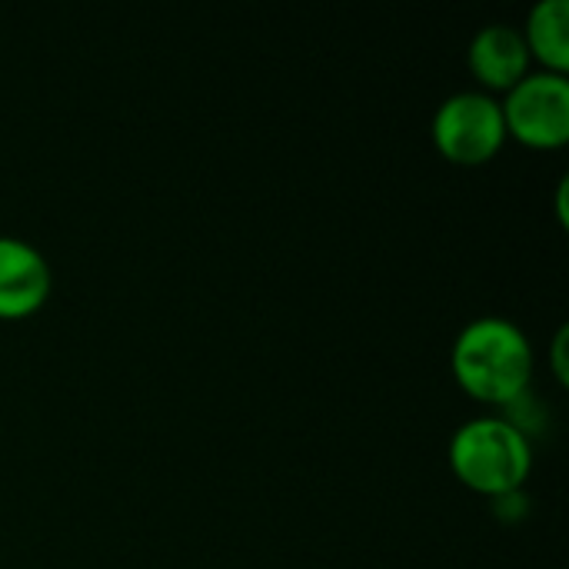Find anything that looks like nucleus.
<instances>
[{
	"label": "nucleus",
	"instance_id": "obj_5",
	"mask_svg": "<svg viewBox=\"0 0 569 569\" xmlns=\"http://www.w3.org/2000/svg\"><path fill=\"white\" fill-rule=\"evenodd\" d=\"M50 297V267L37 247L0 237V320H23Z\"/></svg>",
	"mask_w": 569,
	"mask_h": 569
},
{
	"label": "nucleus",
	"instance_id": "obj_6",
	"mask_svg": "<svg viewBox=\"0 0 569 569\" xmlns=\"http://www.w3.org/2000/svg\"><path fill=\"white\" fill-rule=\"evenodd\" d=\"M470 73L483 87V93L493 90H513L530 73V50L523 43V33L510 23H487L477 30L467 50Z\"/></svg>",
	"mask_w": 569,
	"mask_h": 569
},
{
	"label": "nucleus",
	"instance_id": "obj_1",
	"mask_svg": "<svg viewBox=\"0 0 569 569\" xmlns=\"http://www.w3.org/2000/svg\"><path fill=\"white\" fill-rule=\"evenodd\" d=\"M533 343L507 317H480L467 323L453 343V380L487 407L513 403L533 380Z\"/></svg>",
	"mask_w": 569,
	"mask_h": 569
},
{
	"label": "nucleus",
	"instance_id": "obj_2",
	"mask_svg": "<svg viewBox=\"0 0 569 569\" xmlns=\"http://www.w3.org/2000/svg\"><path fill=\"white\" fill-rule=\"evenodd\" d=\"M450 470L473 493L513 497L533 470V447L517 423L477 417L453 433Z\"/></svg>",
	"mask_w": 569,
	"mask_h": 569
},
{
	"label": "nucleus",
	"instance_id": "obj_3",
	"mask_svg": "<svg viewBox=\"0 0 569 569\" xmlns=\"http://www.w3.org/2000/svg\"><path fill=\"white\" fill-rule=\"evenodd\" d=\"M430 133L443 160L457 167H483L507 143L500 100L483 90H460L437 107Z\"/></svg>",
	"mask_w": 569,
	"mask_h": 569
},
{
	"label": "nucleus",
	"instance_id": "obj_7",
	"mask_svg": "<svg viewBox=\"0 0 569 569\" xmlns=\"http://www.w3.org/2000/svg\"><path fill=\"white\" fill-rule=\"evenodd\" d=\"M530 50V60H540L550 73L569 70V3L567 0H540L527 13V27L520 30Z\"/></svg>",
	"mask_w": 569,
	"mask_h": 569
},
{
	"label": "nucleus",
	"instance_id": "obj_4",
	"mask_svg": "<svg viewBox=\"0 0 569 569\" xmlns=\"http://www.w3.org/2000/svg\"><path fill=\"white\" fill-rule=\"evenodd\" d=\"M507 137L533 150H560L569 143V77L537 70L527 73L500 103Z\"/></svg>",
	"mask_w": 569,
	"mask_h": 569
}]
</instances>
